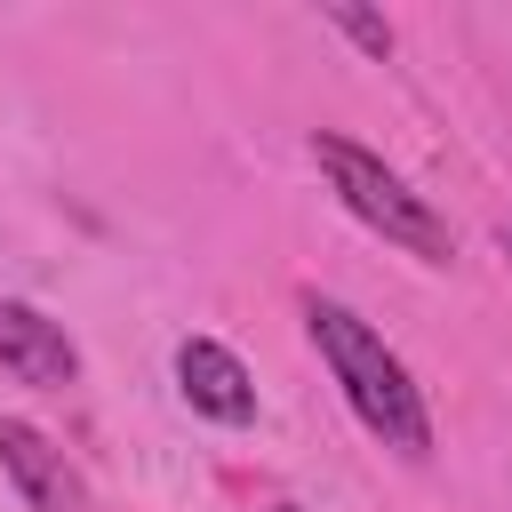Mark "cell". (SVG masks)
<instances>
[{"mask_svg":"<svg viewBox=\"0 0 512 512\" xmlns=\"http://www.w3.org/2000/svg\"><path fill=\"white\" fill-rule=\"evenodd\" d=\"M304 328H312V344H320L328 376L344 384L352 416H360V424H368L384 448L424 456V448H432V416H424V392L408 384V368L384 352V336H376L360 312L328 304V296H304Z\"/></svg>","mask_w":512,"mask_h":512,"instance_id":"cell-1","label":"cell"},{"mask_svg":"<svg viewBox=\"0 0 512 512\" xmlns=\"http://www.w3.org/2000/svg\"><path fill=\"white\" fill-rule=\"evenodd\" d=\"M312 160L328 168L336 200H344L360 224H376L392 248H408V256H424V264H448V256H456L448 224H440V216H432V208H424V200H416L376 152H360L352 136H328V128H320V136H312Z\"/></svg>","mask_w":512,"mask_h":512,"instance_id":"cell-2","label":"cell"},{"mask_svg":"<svg viewBox=\"0 0 512 512\" xmlns=\"http://www.w3.org/2000/svg\"><path fill=\"white\" fill-rule=\"evenodd\" d=\"M0 368L24 376V384H40V392H64V384L80 376V352H72V336H64L48 312L0 296Z\"/></svg>","mask_w":512,"mask_h":512,"instance_id":"cell-3","label":"cell"},{"mask_svg":"<svg viewBox=\"0 0 512 512\" xmlns=\"http://www.w3.org/2000/svg\"><path fill=\"white\" fill-rule=\"evenodd\" d=\"M176 384H184V400H192L200 416H216V424H248V416H256L248 368H240L224 344H208V336H184V344H176Z\"/></svg>","mask_w":512,"mask_h":512,"instance_id":"cell-4","label":"cell"},{"mask_svg":"<svg viewBox=\"0 0 512 512\" xmlns=\"http://www.w3.org/2000/svg\"><path fill=\"white\" fill-rule=\"evenodd\" d=\"M0 464L16 472V488H24L32 512H80V480H72V464H64L24 416H0Z\"/></svg>","mask_w":512,"mask_h":512,"instance_id":"cell-5","label":"cell"},{"mask_svg":"<svg viewBox=\"0 0 512 512\" xmlns=\"http://www.w3.org/2000/svg\"><path fill=\"white\" fill-rule=\"evenodd\" d=\"M328 24H344L368 56H392V24H384V16H368V8H344V0H336V8H328Z\"/></svg>","mask_w":512,"mask_h":512,"instance_id":"cell-6","label":"cell"},{"mask_svg":"<svg viewBox=\"0 0 512 512\" xmlns=\"http://www.w3.org/2000/svg\"><path fill=\"white\" fill-rule=\"evenodd\" d=\"M504 256H512V232H504Z\"/></svg>","mask_w":512,"mask_h":512,"instance_id":"cell-7","label":"cell"},{"mask_svg":"<svg viewBox=\"0 0 512 512\" xmlns=\"http://www.w3.org/2000/svg\"><path fill=\"white\" fill-rule=\"evenodd\" d=\"M280 512H296V504H280Z\"/></svg>","mask_w":512,"mask_h":512,"instance_id":"cell-8","label":"cell"}]
</instances>
